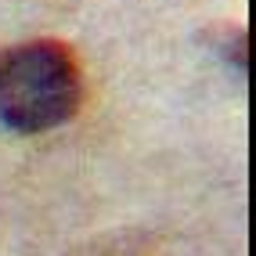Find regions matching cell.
Wrapping results in <instances>:
<instances>
[{"instance_id":"1","label":"cell","mask_w":256,"mask_h":256,"mask_svg":"<svg viewBox=\"0 0 256 256\" xmlns=\"http://www.w3.org/2000/svg\"><path fill=\"white\" fill-rule=\"evenodd\" d=\"M83 101V69L62 40L0 47V123L18 134H44L69 123Z\"/></svg>"},{"instance_id":"2","label":"cell","mask_w":256,"mask_h":256,"mask_svg":"<svg viewBox=\"0 0 256 256\" xmlns=\"http://www.w3.org/2000/svg\"><path fill=\"white\" fill-rule=\"evenodd\" d=\"M76 256H156L141 234H108V238H98L87 249H80Z\"/></svg>"}]
</instances>
